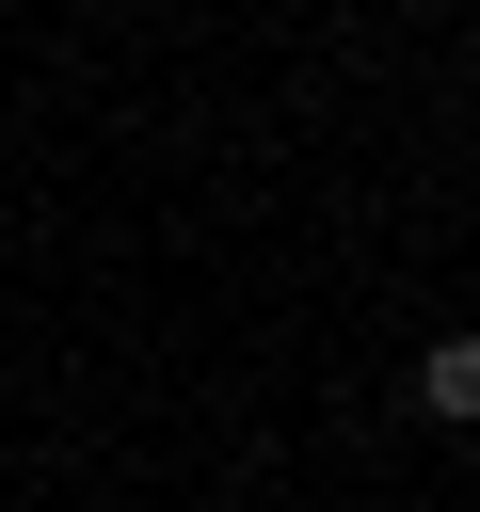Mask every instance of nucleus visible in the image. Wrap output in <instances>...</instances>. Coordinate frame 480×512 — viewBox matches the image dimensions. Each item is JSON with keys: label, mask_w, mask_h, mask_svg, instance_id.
Returning <instances> with one entry per match:
<instances>
[{"label": "nucleus", "mask_w": 480, "mask_h": 512, "mask_svg": "<svg viewBox=\"0 0 480 512\" xmlns=\"http://www.w3.org/2000/svg\"><path fill=\"white\" fill-rule=\"evenodd\" d=\"M416 416L432 432H480V336H432L416 352Z\"/></svg>", "instance_id": "1"}]
</instances>
